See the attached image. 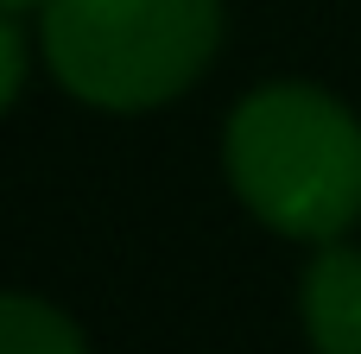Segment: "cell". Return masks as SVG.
<instances>
[{"instance_id": "obj_1", "label": "cell", "mask_w": 361, "mask_h": 354, "mask_svg": "<svg viewBox=\"0 0 361 354\" xmlns=\"http://www.w3.org/2000/svg\"><path fill=\"white\" fill-rule=\"evenodd\" d=\"M222 177L279 241H343L361 222V114L324 82H260L222 120Z\"/></svg>"}, {"instance_id": "obj_2", "label": "cell", "mask_w": 361, "mask_h": 354, "mask_svg": "<svg viewBox=\"0 0 361 354\" xmlns=\"http://www.w3.org/2000/svg\"><path fill=\"white\" fill-rule=\"evenodd\" d=\"M222 25V0H44L38 51L76 108L159 114L209 76Z\"/></svg>"}, {"instance_id": "obj_3", "label": "cell", "mask_w": 361, "mask_h": 354, "mask_svg": "<svg viewBox=\"0 0 361 354\" xmlns=\"http://www.w3.org/2000/svg\"><path fill=\"white\" fill-rule=\"evenodd\" d=\"M298 323L311 354H361V247L355 234L311 247L298 272Z\"/></svg>"}, {"instance_id": "obj_4", "label": "cell", "mask_w": 361, "mask_h": 354, "mask_svg": "<svg viewBox=\"0 0 361 354\" xmlns=\"http://www.w3.org/2000/svg\"><path fill=\"white\" fill-rule=\"evenodd\" d=\"M0 354H89V336L63 304L38 291H0Z\"/></svg>"}, {"instance_id": "obj_5", "label": "cell", "mask_w": 361, "mask_h": 354, "mask_svg": "<svg viewBox=\"0 0 361 354\" xmlns=\"http://www.w3.org/2000/svg\"><path fill=\"white\" fill-rule=\"evenodd\" d=\"M25 76H32V44H25L19 19L0 13V114H13V101L25 95Z\"/></svg>"}, {"instance_id": "obj_6", "label": "cell", "mask_w": 361, "mask_h": 354, "mask_svg": "<svg viewBox=\"0 0 361 354\" xmlns=\"http://www.w3.org/2000/svg\"><path fill=\"white\" fill-rule=\"evenodd\" d=\"M0 13H13V19H25V13H44V0H0Z\"/></svg>"}]
</instances>
